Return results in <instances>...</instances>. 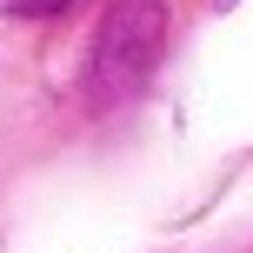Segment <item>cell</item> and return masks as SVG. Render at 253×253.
Listing matches in <instances>:
<instances>
[{
	"mask_svg": "<svg viewBox=\"0 0 253 253\" xmlns=\"http://www.w3.org/2000/svg\"><path fill=\"white\" fill-rule=\"evenodd\" d=\"M167 47V0H114L93 27V53H87V93L100 107L126 100L140 80L160 67Z\"/></svg>",
	"mask_w": 253,
	"mask_h": 253,
	"instance_id": "cell-1",
	"label": "cell"
},
{
	"mask_svg": "<svg viewBox=\"0 0 253 253\" xmlns=\"http://www.w3.org/2000/svg\"><path fill=\"white\" fill-rule=\"evenodd\" d=\"M7 13H53V7H67V0H0Z\"/></svg>",
	"mask_w": 253,
	"mask_h": 253,
	"instance_id": "cell-2",
	"label": "cell"
}]
</instances>
